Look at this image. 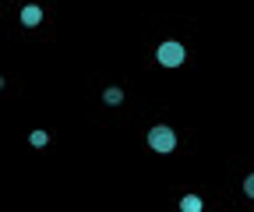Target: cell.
Returning a JSON list of instances; mask_svg holds the SVG:
<instances>
[{
	"mask_svg": "<svg viewBox=\"0 0 254 212\" xmlns=\"http://www.w3.org/2000/svg\"><path fill=\"white\" fill-rule=\"evenodd\" d=\"M184 60H187V50H184V43H177V39H166V43L155 46V64H159V68L173 71V68H184Z\"/></svg>",
	"mask_w": 254,
	"mask_h": 212,
	"instance_id": "obj_1",
	"label": "cell"
},
{
	"mask_svg": "<svg viewBox=\"0 0 254 212\" xmlns=\"http://www.w3.org/2000/svg\"><path fill=\"white\" fill-rule=\"evenodd\" d=\"M148 145L155 148V152H173V148H177V131L173 128H166V124H155L152 131H148Z\"/></svg>",
	"mask_w": 254,
	"mask_h": 212,
	"instance_id": "obj_2",
	"label": "cell"
},
{
	"mask_svg": "<svg viewBox=\"0 0 254 212\" xmlns=\"http://www.w3.org/2000/svg\"><path fill=\"white\" fill-rule=\"evenodd\" d=\"M39 21H43V7H39V4H25V11H21V25L36 28Z\"/></svg>",
	"mask_w": 254,
	"mask_h": 212,
	"instance_id": "obj_3",
	"label": "cell"
},
{
	"mask_svg": "<svg viewBox=\"0 0 254 212\" xmlns=\"http://www.w3.org/2000/svg\"><path fill=\"white\" fill-rule=\"evenodd\" d=\"M103 103H106V106H120V103H124V88H120V85H110L106 92H103Z\"/></svg>",
	"mask_w": 254,
	"mask_h": 212,
	"instance_id": "obj_4",
	"label": "cell"
},
{
	"mask_svg": "<svg viewBox=\"0 0 254 212\" xmlns=\"http://www.w3.org/2000/svg\"><path fill=\"white\" fill-rule=\"evenodd\" d=\"M180 212H201V198H198V195L180 198Z\"/></svg>",
	"mask_w": 254,
	"mask_h": 212,
	"instance_id": "obj_5",
	"label": "cell"
},
{
	"mask_svg": "<svg viewBox=\"0 0 254 212\" xmlns=\"http://www.w3.org/2000/svg\"><path fill=\"white\" fill-rule=\"evenodd\" d=\"M28 141L36 145V148H43V145H50V135H46V131H32V135H28Z\"/></svg>",
	"mask_w": 254,
	"mask_h": 212,
	"instance_id": "obj_6",
	"label": "cell"
},
{
	"mask_svg": "<svg viewBox=\"0 0 254 212\" xmlns=\"http://www.w3.org/2000/svg\"><path fill=\"white\" fill-rule=\"evenodd\" d=\"M244 195H247V198H254V173L244 180Z\"/></svg>",
	"mask_w": 254,
	"mask_h": 212,
	"instance_id": "obj_7",
	"label": "cell"
}]
</instances>
